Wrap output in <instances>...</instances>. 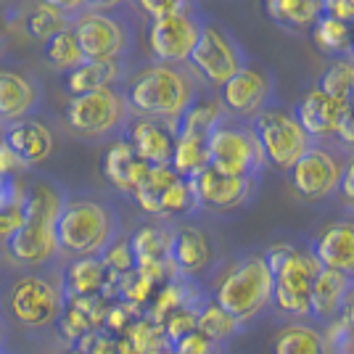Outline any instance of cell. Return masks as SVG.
<instances>
[{"label":"cell","mask_w":354,"mask_h":354,"mask_svg":"<svg viewBox=\"0 0 354 354\" xmlns=\"http://www.w3.org/2000/svg\"><path fill=\"white\" fill-rule=\"evenodd\" d=\"M61 193L48 183H35L24 191L21 201V225L3 243L14 265L43 267L59 254L56 243V217L61 212Z\"/></svg>","instance_id":"1"},{"label":"cell","mask_w":354,"mask_h":354,"mask_svg":"<svg viewBox=\"0 0 354 354\" xmlns=\"http://www.w3.org/2000/svg\"><path fill=\"white\" fill-rule=\"evenodd\" d=\"M117 220L111 209L93 198H69L61 204L56 217V243L59 251L74 259L101 257L114 243Z\"/></svg>","instance_id":"2"},{"label":"cell","mask_w":354,"mask_h":354,"mask_svg":"<svg viewBox=\"0 0 354 354\" xmlns=\"http://www.w3.org/2000/svg\"><path fill=\"white\" fill-rule=\"evenodd\" d=\"M196 101L191 77L169 64H153L135 74L127 104L146 119H177Z\"/></svg>","instance_id":"3"},{"label":"cell","mask_w":354,"mask_h":354,"mask_svg":"<svg viewBox=\"0 0 354 354\" xmlns=\"http://www.w3.org/2000/svg\"><path fill=\"white\" fill-rule=\"evenodd\" d=\"M272 301V272L265 257L238 259L214 283V304L230 312L238 323L257 317Z\"/></svg>","instance_id":"4"},{"label":"cell","mask_w":354,"mask_h":354,"mask_svg":"<svg viewBox=\"0 0 354 354\" xmlns=\"http://www.w3.org/2000/svg\"><path fill=\"white\" fill-rule=\"evenodd\" d=\"M265 262L272 272V301L286 315H310L312 281L320 270V262L312 251L294 249L291 243H272L265 254Z\"/></svg>","instance_id":"5"},{"label":"cell","mask_w":354,"mask_h":354,"mask_svg":"<svg viewBox=\"0 0 354 354\" xmlns=\"http://www.w3.org/2000/svg\"><path fill=\"white\" fill-rule=\"evenodd\" d=\"M251 133L265 162L278 169H291L296 159L312 146V138L286 109H262L251 119Z\"/></svg>","instance_id":"6"},{"label":"cell","mask_w":354,"mask_h":354,"mask_svg":"<svg viewBox=\"0 0 354 354\" xmlns=\"http://www.w3.org/2000/svg\"><path fill=\"white\" fill-rule=\"evenodd\" d=\"M64 307H66L64 286L43 275H21L8 294L11 317L30 330L50 328L61 317Z\"/></svg>","instance_id":"7"},{"label":"cell","mask_w":354,"mask_h":354,"mask_svg":"<svg viewBox=\"0 0 354 354\" xmlns=\"http://www.w3.org/2000/svg\"><path fill=\"white\" fill-rule=\"evenodd\" d=\"M207 159L214 172L227 177H254L267 164L251 127H236L225 122L209 133Z\"/></svg>","instance_id":"8"},{"label":"cell","mask_w":354,"mask_h":354,"mask_svg":"<svg viewBox=\"0 0 354 354\" xmlns=\"http://www.w3.org/2000/svg\"><path fill=\"white\" fill-rule=\"evenodd\" d=\"M188 64L198 77L207 80L209 85L222 88L233 74L246 66V53L222 27L201 24V35H198L196 48L188 56Z\"/></svg>","instance_id":"9"},{"label":"cell","mask_w":354,"mask_h":354,"mask_svg":"<svg viewBox=\"0 0 354 354\" xmlns=\"http://www.w3.org/2000/svg\"><path fill=\"white\" fill-rule=\"evenodd\" d=\"M122 117H124V101L119 93H114V88L72 95L66 106V124L85 138H101L111 133Z\"/></svg>","instance_id":"10"},{"label":"cell","mask_w":354,"mask_h":354,"mask_svg":"<svg viewBox=\"0 0 354 354\" xmlns=\"http://www.w3.org/2000/svg\"><path fill=\"white\" fill-rule=\"evenodd\" d=\"M201 35V21L188 11L153 19L148 27V48L153 59L162 64H183L188 61L191 50L196 48V40Z\"/></svg>","instance_id":"11"},{"label":"cell","mask_w":354,"mask_h":354,"mask_svg":"<svg viewBox=\"0 0 354 354\" xmlns=\"http://www.w3.org/2000/svg\"><path fill=\"white\" fill-rule=\"evenodd\" d=\"M341 169H344V164L330 151H325L320 146H310L288 169L291 188L307 201L328 198L333 191H339Z\"/></svg>","instance_id":"12"},{"label":"cell","mask_w":354,"mask_h":354,"mask_svg":"<svg viewBox=\"0 0 354 354\" xmlns=\"http://www.w3.org/2000/svg\"><path fill=\"white\" fill-rule=\"evenodd\" d=\"M72 32L85 61H117L127 45L122 24L101 11L77 16Z\"/></svg>","instance_id":"13"},{"label":"cell","mask_w":354,"mask_h":354,"mask_svg":"<svg viewBox=\"0 0 354 354\" xmlns=\"http://www.w3.org/2000/svg\"><path fill=\"white\" fill-rule=\"evenodd\" d=\"M272 95V80L262 69L243 66L220 88L222 111H230L233 117L254 119L262 109H267Z\"/></svg>","instance_id":"14"},{"label":"cell","mask_w":354,"mask_h":354,"mask_svg":"<svg viewBox=\"0 0 354 354\" xmlns=\"http://www.w3.org/2000/svg\"><path fill=\"white\" fill-rule=\"evenodd\" d=\"M191 188L198 207L227 212L249 201V196L254 193V177H227L214 172L212 167H204L198 175L191 177Z\"/></svg>","instance_id":"15"},{"label":"cell","mask_w":354,"mask_h":354,"mask_svg":"<svg viewBox=\"0 0 354 354\" xmlns=\"http://www.w3.org/2000/svg\"><path fill=\"white\" fill-rule=\"evenodd\" d=\"M312 257L320 267L354 275V220H336L312 243Z\"/></svg>","instance_id":"16"},{"label":"cell","mask_w":354,"mask_h":354,"mask_svg":"<svg viewBox=\"0 0 354 354\" xmlns=\"http://www.w3.org/2000/svg\"><path fill=\"white\" fill-rule=\"evenodd\" d=\"M352 278L344 275L339 270H328L320 267L315 281H312L310 291V315H315L317 320L325 323H336L344 310V301L352 291Z\"/></svg>","instance_id":"17"},{"label":"cell","mask_w":354,"mask_h":354,"mask_svg":"<svg viewBox=\"0 0 354 354\" xmlns=\"http://www.w3.org/2000/svg\"><path fill=\"white\" fill-rule=\"evenodd\" d=\"M3 143L14 151L21 162L32 167V164L45 162L50 153H53V133L45 127L43 122H35V119H16L6 127L3 133Z\"/></svg>","instance_id":"18"},{"label":"cell","mask_w":354,"mask_h":354,"mask_svg":"<svg viewBox=\"0 0 354 354\" xmlns=\"http://www.w3.org/2000/svg\"><path fill=\"white\" fill-rule=\"evenodd\" d=\"M127 143L148 167H169L175 148V127H167L162 119H140L133 124Z\"/></svg>","instance_id":"19"},{"label":"cell","mask_w":354,"mask_h":354,"mask_svg":"<svg viewBox=\"0 0 354 354\" xmlns=\"http://www.w3.org/2000/svg\"><path fill=\"white\" fill-rule=\"evenodd\" d=\"M346 109L349 106L333 101L330 95H325L323 90L312 88L299 101L294 117L310 138H328V135H336V127H339V122Z\"/></svg>","instance_id":"20"},{"label":"cell","mask_w":354,"mask_h":354,"mask_svg":"<svg viewBox=\"0 0 354 354\" xmlns=\"http://www.w3.org/2000/svg\"><path fill=\"white\" fill-rule=\"evenodd\" d=\"M212 262V243L204 230L183 225L169 236V265L180 275H196Z\"/></svg>","instance_id":"21"},{"label":"cell","mask_w":354,"mask_h":354,"mask_svg":"<svg viewBox=\"0 0 354 354\" xmlns=\"http://www.w3.org/2000/svg\"><path fill=\"white\" fill-rule=\"evenodd\" d=\"M101 169H104L106 180L111 185H117L119 191L124 193H133L151 167L138 159V153H135L133 146L127 140H117V143H111L109 151H106Z\"/></svg>","instance_id":"22"},{"label":"cell","mask_w":354,"mask_h":354,"mask_svg":"<svg viewBox=\"0 0 354 354\" xmlns=\"http://www.w3.org/2000/svg\"><path fill=\"white\" fill-rule=\"evenodd\" d=\"M109 270L101 257H80L64 272V294L66 299H88V296H104Z\"/></svg>","instance_id":"23"},{"label":"cell","mask_w":354,"mask_h":354,"mask_svg":"<svg viewBox=\"0 0 354 354\" xmlns=\"http://www.w3.org/2000/svg\"><path fill=\"white\" fill-rule=\"evenodd\" d=\"M35 101H37V90L27 77L0 72V119L6 122L27 119Z\"/></svg>","instance_id":"24"},{"label":"cell","mask_w":354,"mask_h":354,"mask_svg":"<svg viewBox=\"0 0 354 354\" xmlns=\"http://www.w3.org/2000/svg\"><path fill=\"white\" fill-rule=\"evenodd\" d=\"M267 14L286 30H307L323 16V0H265Z\"/></svg>","instance_id":"25"},{"label":"cell","mask_w":354,"mask_h":354,"mask_svg":"<svg viewBox=\"0 0 354 354\" xmlns=\"http://www.w3.org/2000/svg\"><path fill=\"white\" fill-rule=\"evenodd\" d=\"M119 72H122L119 61H82L74 72H69L66 88H69V93H74V95L111 88L119 80Z\"/></svg>","instance_id":"26"},{"label":"cell","mask_w":354,"mask_h":354,"mask_svg":"<svg viewBox=\"0 0 354 354\" xmlns=\"http://www.w3.org/2000/svg\"><path fill=\"white\" fill-rule=\"evenodd\" d=\"M272 354H328V341L325 336L304 323L286 325L272 341Z\"/></svg>","instance_id":"27"},{"label":"cell","mask_w":354,"mask_h":354,"mask_svg":"<svg viewBox=\"0 0 354 354\" xmlns=\"http://www.w3.org/2000/svg\"><path fill=\"white\" fill-rule=\"evenodd\" d=\"M222 124V106L220 101H193L180 117L175 119V135L201 138L207 140L209 133Z\"/></svg>","instance_id":"28"},{"label":"cell","mask_w":354,"mask_h":354,"mask_svg":"<svg viewBox=\"0 0 354 354\" xmlns=\"http://www.w3.org/2000/svg\"><path fill=\"white\" fill-rule=\"evenodd\" d=\"M172 172L185 180L198 175L204 167H209L207 159V140L201 138H188V135H175V148H172V159H169Z\"/></svg>","instance_id":"29"},{"label":"cell","mask_w":354,"mask_h":354,"mask_svg":"<svg viewBox=\"0 0 354 354\" xmlns=\"http://www.w3.org/2000/svg\"><path fill=\"white\" fill-rule=\"evenodd\" d=\"M130 249L135 257V267L151 265V262H169V233L156 225H146L130 238Z\"/></svg>","instance_id":"30"},{"label":"cell","mask_w":354,"mask_h":354,"mask_svg":"<svg viewBox=\"0 0 354 354\" xmlns=\"http://www.w3.org/2000/svg\"><path fill=\"white\" fill-rule=\"evenodd\" d=\"M177 177L180 175L172 172V167H151L146 177L138 183V188L133 191L138 207L148 212V214H159V201H162V196Z\"/></svg>","instance_id":"31"},{"label":"cell","mask_w":354,"mask_h":354,"mask_svg":"<svg viewBox=\"0 0 354 354\" xmlns=\"http://www.w3.org/2000/svg\"><path fill=\"white\" fill-rule=\"evenodd\" d=\"M238 328H241V323L236 317L230 312L222 310L220 304H214V301H207L201 310L196 312V330L201 336H207V339L217 341V344L230 339Z\"/></svg>","instance_id":"32"},{"label":"cell","mask_w":354,"mask_h":354,"mask_svg":"<svg viewBox=\"0 0 354 354\" xmlns=\"http://www.w3.org/2000/svg\"><path fill=\"white\" fill-rule=\"evenodd\" d=\"M45 59L50 61V66H56L61 72H74L85 61L80 45H77V37L69 27L45 40Z\"/></svg>","instance_id":"33"},{"label":"cell","mask_w":354,"mask_h":354,"mask_svg":"<svg viewBox=\"0 0 354 354\" xmlns=\"http://www.w3.org/2000/svg\"><path fill=\"white\" fill-rule=\"evenodd\" d=\"M315 43L323 53H346L352 48V30L336 16H320L315 24Z\"/></svg>","instance_id":"34"},{"label":"cell","mask_w":354,"mask_h":354,"mask_svg":"<svg viewBox=\"0 0 354 354\" xmlns=\"http://www.w3.org/2000/svg\"><path fill=\"white\" fill-rule=\"evenodd\" d=\"M354 88V59L336 61L328 72L320 77L317 90H323L325 95H330L333 101L349 106V93Z\"/></svg>","instance_id":"35"},{"label":"cell","mask_w":354,"mask_h":354,"mask_svg":"<svg viewBox=\"0 0 354 354\" xmlns=\"http://www.w3.org/2000/svg\"><path fill=\"white\" fill-rule=\"evenodd\" d=\"M193 207H198V204H196V196H193L191 180L177 177L159 201V217H177V214L191 212Z\"/></svg>","instance_id":"36"},{"label":"cell","mask_w":354,"mask_h":354,"mask_svg":"<svg viewBox=\"0 0 354 354\" xmlns=\"http://www.w3.org/2000/svg\"><path fill=\"white\" fill-rule=\"evenodd\" d=\"M64 19L66 16L59 14V11H53V8H48V6H37L30 16H27V32H30V37L35 40H48V37H53L56 32L66 30V24H64Z\"/></svg>","instance_id":"37"},{"label":"cell","mask_w":354,"mask_h":354,"mask_svg":"<svg viewBox=\"0 0 354 354\" xmlns=\"http://www.w3.org/2000/svg\"><path fill=\"white\" fill-rule=\"evenodd\" d=\"M196 312L198 310H191V307H177V310H172L164 317L162 330L169 346H172L175 341L183 339V336H188V333L196 330Z\"/></svg>","instance_id":"38"},{"label":"cell","mask_w":354,"mask_h":354,"mask_svg":"<svg viewBox=\"0 0 354 354\" xmlns=\"http://www.w3.org/2000/svg\"><path fill=\"white\" fill-rule=\"evenodd\" d=\"M101 262H104L106 270L114 272V275H127V272H133L135 257H133V249H130V241H117V243H111V246L101 254Z\"/></svg>","instance_id":"39"},{"label":"cell","mask_w":354,"mask_h":354,"mask_svg":"<svg viewBox=\"0 0 354 354\" xmlns=\"http://www.w3.org/2000/svg\"><path fill=\"white\" fill-rule=\"evenodd\" d=\"M169 349H172V354H220V344L201 336L198 330H193L180 341H175Z\"/></svg>","instance_id":"40"},{"label":"cell","mask_w":354,"mask_h":354,"mask_svg":"<svg viewBox=\"0 0 354 354\" xmlns=\"http://www.w3.org/2000/svg\"><path fill=\"white\" fill-rule=\"evenodd\" d=\"M21 201H24V188H21L19 177L0 175V212L19 209Z\"/></svg>","instance_id":"41"},{"label":"cell","mask_w":354,"mask_h":354,"mask_svg":"<svg viewBox=\"0 0 354 354\" xmlns=\"http://www.w3.org/2000/svg\"><path fill=\"white\" fill-rule=\"evenodd\" d=\"M133 3L146 16H151V21L162 19V16L177 14V11H185V6H188V0H133Z\"/></svg>","instance_id":"42"},{"label":"cell","mask_w":354,"mask_h":354,"mask_svg":"<svg viewBox=\"0 0 354 354\" xmlns=\"http://www.w3.org/2000/svg\"><path fill=\"white\" fill-rule=\"evenodd\" d=\"M24 169H27V164L21 162L14 151H11V148L0 140V175L19 177V172H24Z\"/></svg>","instance_id":"43"},{"label":"cell","mask_w":354,"mask_h":354,"mask_svg":"<svg viewBox=\"0 0 354 354\" xmlns=\"http://www.w3.org/2000/svg\"><path fill=\"white\" fill-rule=\"evenodd\" d=\"M336 138H339L344 146L354 148V114L346 109L344 111V117H341L339 127H336Z\"/></svg>","instance_id":"44"},{"label":"cell","mask_w":354,"mask_h":354,"mask_svg":"<svg viewBox=\"0 0 354 354\" xmlns=\"http://www.w3.org/2000/svg\"><path fill=\"white\" fill-rule=\"evenodd\" d=\"M339 188H341V193H344V196L354 204V153L349 156V162L344 164V169H341Z\"/></svg>","instance_id":"45"},{"label":"cell","mask_w":354,"mask_h":354,"mask_svg":"<svg viewBox=\"0 0 354 354\" xmlns=\"http://www.w3.org/2000/svg\"><path fill=\"white\" fill-rule=\"evenodd\" d=\"M43 6L48 8H53V11H59V14H77L82 6H85V0H40Z\"/></svg>","instance_id":"46"},{"label":"cell","mask_w":354,"mask_h":354,"mask_svg":"<svg viewBox=\"0 0 354 354\" xmlns=\"http://www.w3.org/2000/svg\"><path fill=\"white\" fill-rule=\"evenodd\" d=\"M341 320L349 325V330L354 333V286L349 296H346V301H344V310H341Z\"/></svg>","instance_id":"47"},{"label":"cell","mask_w":354,"mask_h":354,"mask_svg":"<svg viewBox=\"0 0 354 354\" xmlns=\"http://www.w3.org/2000/svg\"><path fill=\"white\" fill-rule=\"evenodd\" d=\"M85 3H88L90 8H95V11L104 14V11H109V8H119L124 0H85Z\"/></svg>","instance_id":"48"},{"label":"cell","mask_w":354,"mask_h":354,"mask_svg":"<svg viewBox=\"0 0 354 354\" xmlns=\"http://www.w3.org/2000/svg\"><path fill=\"white\" fill-rule=\"evenodd\" d=\"M3 346H6V323H3V315H0V354H3Z\"/></svg>","instance_id":"49"},{"label":"cell","mask_w":354,"mask_h":354,"mask_svg":"<svg viewBox=\"0 0 354 354\" xmlns=\"http://www.w3.org/2000/svg\"><path fill=\"white\" fill-rule=\"evenodd\" d=\"M56 354H82V352H77L74 346H66V349H59V352H56Z\"/></svg>","instance_id":"50"},{"label":"cell","mask_w":354,"mask_h":354,"mask_svg":"<svg viewBox=\"0 0 354 354\" xmlns=\"http://www.w3.org/2000/svg\"><path fill=\"white\" fill-rule=\"evenodd\" d=\"M349 111L354 114V88H352V93H349Z\"/></svg>","instance_id":"51"},{"label":"cell","mask_w":354,"mask_h":354,"mask_svg":"<svg viewBox=\"0 0 354 354\" xmlns=\"http://www.w3.org/2000/svg\"><path fill=\"white\" fill-rule=\"evenodd\" d=\"M159 354H172V349H162Z\"/></svg>","instance_id":"52"},{"label":"cell","mask_w":354,"mask_h":354,"mask_svg":"<svg viewBox=\"0 0 354 354\" xmlns=\"http://www.w3.org/2000/svg\"><path fill=\"white\" fill-rule=\"evenodd\" d=\"M0 140H3V138H0Z\"/></svg>","instance_id":"53"}]
</instances>
